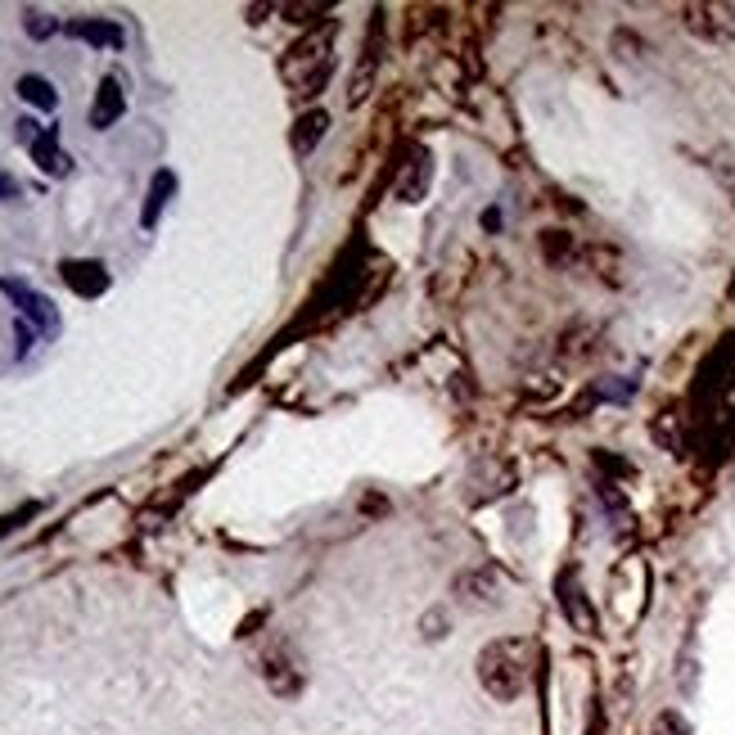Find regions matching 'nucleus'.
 Listing matches in <instances>:
<instances>
[{"label": "nucleus", "instance_id": "obj_6", "mask_svg": "<svg viewBox=\"0 0 735 735\" xmlns=\"http://www.w3.org/2000/svg\"><path fill=\"white\" fill-rule=\"evenodd\" d=\"M68 36L86 41V46H104V51H122V46H126L122 27L109 23V19H73V23H68Z\"/></svg>", "mask_w": 735, "mask_h": 735}, {"label": "nucleus", "instance_id": "obj_2", "mask_svg": "<svg viewBox=\"0 0 735 735\" xmlns=\"http://www.w3.org/2000/svg\"><path fill=\"white\" fill-rule=\"evenodd\" d=\"M334 73V23H321L316 32H308L302 41L285 51L280 59V77L293 96H316L325 91V81Z\"/></svg>", "mask_w": 735, "mask_h": 735}, {"label": "nucleus", "instance_id": "obj_14", "mask_svg": "<svg viewBox=\"0 0 735 735\" xmlns=\"http://www.w3.org/2000/svg\"><path fill=\"white\" fill-rule=\"evenodd\" d=\"M27 32H32V36H51V32H55V23H46L41 14H27Z\"/></svg>", "mask_w": 735, "mask_h": 735}, {"label": "nucleus", "instance_id": "obj_5", "mask_svg": "<svg viewBox=\"0 0 735 735\" xmlns=\"http://www.w3.org/2000/svg\"><path fill=\"white\" fill-rule=\"evenodd\" d=\"M126 113V96H122V81L118 77H104L100 91H96V104H91V126L96 132H109V126Z\"/></svg>", "mask_w": 735, "mask_h": 735}, {"label": "nucleus", "instance_id": "obj_3", "mask_svg": "<svg viewBox=\"0 0 735 735\" xmlns=\"http://www.w3.org/2000/svg\"><path fill=\"white\" fill-rule=\"evenodd\" d=\"M681 19L704 41H731L735 36V5H686Z\"/></svg>", "mask_w": 735, "mask_h": 735}, {"label": "nucleus", "instance_id": "obj_12", "mask_svg": "<svg viewBox=\"0 0 735 735\" xmlns=\"http://www.w3.org/2000/svg\"><path fill=\"white\" fill-rule=\"evenodd\" d=\"M19 96L32 104V109H55L59 104V96H55V86L46 81V77H36V73H27V77H19Z\"/></svg>", "mask_w": 735, "mask_h": 735}, {"label": "nucleus", "instance_id": "obj_8", "mask_svg": "<svg viewBox=\"0 0 735 735\" xmlns=\"http://www.w3.org/2000/svg\"><path fill=\"white\" fill-rule=\"evenodd\" d=\"M32 163L41 167V171H46V177H68V171H73V158L59 149V141H55V132H41L32 145Z\"/></svg>", "mask_w": 735, "mask_h": 735}, {"label": "nucleus", "instance_id": "obj_4", "mask_svg": "<svg viewBox=\"0 0 735 735\" xmlns=\"http://www.w3.org/2000/svg\"><path fill=\"white\" fill-rule=\"evenodd\" d=\"M0 289H5V293L19 302V312H23L27 321H36V330H46V334H55V330H59L55 302H51V298H41L32 285H23V280H0Z\"/></svg>", "mask_w": 735, "mask_h": 735}, {"label": "nucleus", "instance_id": "obj_9", "mask_svg": "<svg viewBox=\"0 0 735 735\" xmlns=\"http://www.w3.org/2000/svg\"><path fill=\"white\" fill-rule=\"evenodd\" d=\"M428 177H434V167H428V154H424V149L411 154V163H407V171H402V181H398V199H402V203H420L424 190H428Z\"/></svg>", "mask_w": 735, "mask_h": 735}, {"label": "nucleus", "instance_id": "obj_1", "mask_svg": "<svg viewBox=\"0 0 735 735\" xmlns=\"http://www.w3.org/2000/svg\"><path fill=\"white\" fill-rule=\"evenodd\" d=\"M528 677H533V645L524 636H501L479 650V686L492 700L501 704L519 700L528 690Z\"/></svg>", "mask_w": 735, "mask_h": 735}, {"label": "nucleus", "instance_id": "obj_15", "mask_svg": "<svg viewBox=\"0 0 735 735\" xmlns=\"http://www.w3.org/2000/svg\"><path fill=\"white\" fill-rule=\"evenodd\" d=\"M19 194V181L14 177H0V199H14Z\"/></svg>", "mask_w": 735, "mask_h": 735}, {"label": "nucleus", "instance_id": "obj_7", "mask_svg": "<svg viewBox=\"0 0 735 735\" xmlns=\"http://www.w3.org/2000/svg\"><path fill=\"white\" fill-rule=\"evenodd\" d=\"M64 280L81 298H100L109 289V271L100 263H77V257H73V263H64Z\"/></svg>", "mask_w": 735, "mask_h": 735}, {"label": "nucleus", "instance_id": "obj_11", "mask_svg": "<svg viewBox=\"0 0 735 735\" xmlns=\"http://www.w3.org/2000/svg\"><path fill=\"white\" fill-rule=\"evenodd\" d=\"M177 190V177L171 171H154V186H149V203H145V212H141V226L145 231H154L158 226V212H163V203H167V194Z\"/></svg>", "mask_w": 735, "mask_h": 735}, {"label": "nucleus", "instance_id": "obj_13", "mask_svg": "<svg viewBox=\"0 0 735 735\" xmlns=\"http://www.w3.org/2000/svg\"><path fill=\"white\" fill-rule=\"evenodd\" d=\"M280 14L289 19V23H302V27H308V23H321L325 14H330V5H280ZM330 23V19H325Z\"/></svg>", "mask_w": 735, "mask_h": 735}, {"label": "nucleus", "instance_id": "obj_10", "mask_svg": "<svg viewBox=\"0 0 735 735\" xmlns=\"http://www.w3.org/2000/svg\"><path fill=\"white\" fill-rule=\"evenodd\" d=\"M325 126H330V113H325V109L302 113V118H298V126H293V154H302V158H308V154L321 145Z\"/></svg>", "mask_w": 735, "mask_h": 735}]
</instances>
